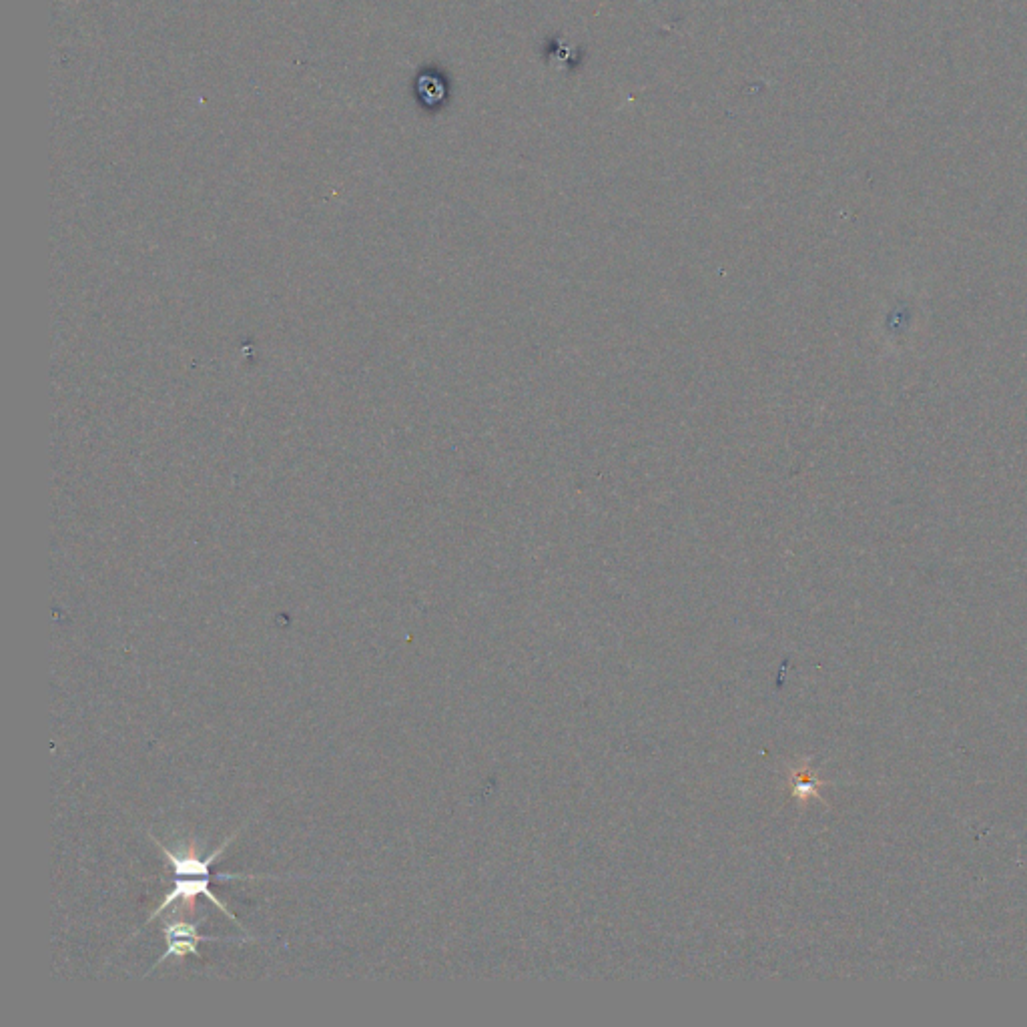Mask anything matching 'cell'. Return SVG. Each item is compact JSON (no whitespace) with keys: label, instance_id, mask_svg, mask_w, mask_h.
Returning <instances> with one entry per match:
<instances>
[{"label":"cell","instance_id":"obj_1","mask_svg":"<svg viewBox=\"0 0 1027 1027\" xmlns=\"http://www.w3.org/2000/svg\"><path fill=\"white\" fill-rule=\"evenodd\" d=\"M235 835H237V833H235ZM235 835H231L225 843H221V847H219L217 851H213L205 861H199L195 855L179 857L177 853H173L171 849H167L165 845H161V841H157V839L151 835V839L155 841V845L163 851V855H165V857L169 859V863H171V869H173V873H175V881H173L175 885H173V891H171V893H169V895L159 903V907L153 911V915L149 917V921L157 919V917L161 915V911H165V909H167L169 905H173L175 901H193L195 897L203 895V897H205V899H209L213 905H217V907H219V909H221V911H223L231 921H235V923L241 927L239 919L229 911V907H227L221 899H217V895H215V893L211 891V887H209V883H211L209 867H211V863H213V861H215V859H217V857L227 849V845L235 839Z\"/></svg>","mask_w":1027,"mask_h":1027},{"label":"cell","instance_id":"obj_2","mask_svg":"<svg viewBox=\"0 0 1027 1027\" xmlns=\"http://www.w3.org/2000/svg\"><path fill=\"white\" fill-rule=\"evenodd\" d=\"M205 921L199 919L197 923H185V921H173V923H167L165 925V939H167V951L157 959V963L153 965L159 967L161 963H165L171 955H177V957H185V955H195L199 957V941H243V939H237V937H209V935H199V925ZM151 969V971H153ZM149 971V973H151ZM147 973V975H149Z\"/></svg>","mask_w":1027,"mask_h":1027}]
</instances>
